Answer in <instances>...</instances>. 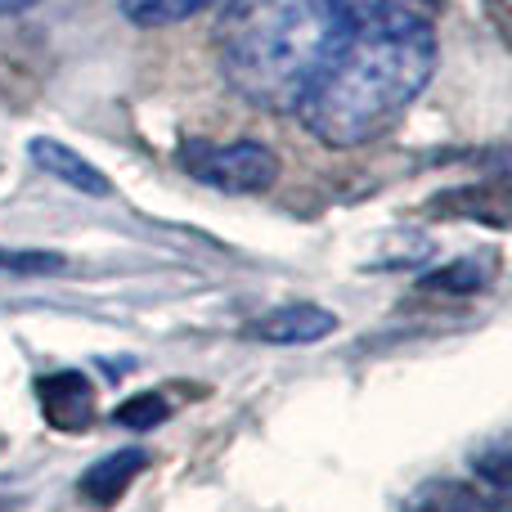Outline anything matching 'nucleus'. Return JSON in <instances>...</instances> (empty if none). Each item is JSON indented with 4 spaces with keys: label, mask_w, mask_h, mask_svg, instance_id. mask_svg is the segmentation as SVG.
<instances>
[{
    "label": "nucleus",
    "mask_w": 512,
    "mask_h": 512,
    "mask_svg": "<svg viewBox=\"0 0 512 512\" xmlns=\"http://www.w3.org/2000/svg\"><path fill=\"white\" fill-rule=\"evenodd\" d=\"M432 72L436 32L405 0L346 18L342 36L297 99L301 126L328 149L373 144L409 113Z\"/></svg>",
    "instance_id": "obj_1"
},
{
    "label": "nucleus",
    "mask_w": 512,
    "mask_h": 512,
    "mask_svg": "<svg viewBox=\"0 0 512 512\" xmlns=\"http://www.w3.org/2000/svg\"><path fill=\"white\" fill-rule=\"evenodd\" d=\"M342 27L337 0H225L212 36L216 63L252 108L292 113Z\"/></svg>",
    "instance_id": "obj_2"
},
{
    "label": "nucleus",
    "mask_w": 512,
    "mask_h": 512,
    "mask_svg": "<svg viewBox=\"0 0 512 512\" xmlns=\"http://www.w3.org/2000/svg\"><path fill=\"white\" fill-rule=\"evenodd\" d=\"M180 167L189 180L216 189V194H265L279 180V158L256 140H185Z\"/></svg>",
    "instance_id": "obj_3"
},
{
    "label": "nucleus",
    "mask_w": 512,
    "mask_h": 512,
    "mask_svg": "<svg viewBox=\"0 0 512 512\" xmlns=\"http://www.w3.org/2000/svg\"><path fill=\"white\" fill-rule=\"evenodd\" d=\"M36 405L54 432H86L95 423V382L77 369L41 373L36 378Z\"/></svg>",
    "instance_id": "obj_4"
},
{
    "label": "nucleus",
    "mask_w": 512,
    "mask_h": 512,
    "mask_svg": "<svg viewBox=\"0 0 512 512\" xmlns=\"http://www.w3.org/2000/svg\"><path fill=\"white\" fill-rule=\"evenodd\" d=\"M328 333H337V315L315 301H292V306H274L270 315L252 319L248 337L261 346H310L324 342Z\"/></svg>",
    "instance_id": "obj_5"
},
{
    "label": "nucleus",
    "mask_w": 512,
    "mask_h": 512,
    "mask_svg": "<svg viewBox=\"0 0 512 512\" xmlns=\"http://www.w3.org/2000/svg\"><path fill=\"white\" fill-rule=\"evenodd\" d=\"M27 153H32V162L45 171V176H54L59 185L77 189L81 198H108V194H113V180H108L95 162L81 158L77 149H68V144L41 140V135H36V140L27 144Z\"/></svg>",
    "instance_id": "obj_6"
},
{
    "label": "nucleus",
    "mask_w": 512,
    "mask_h": 512,
    "mask_svg": "<svg viewBox=\"0 0 512 512\" xmlns=\"http://www.w3.org/2000/svg\"><path fill=\"white\" fill-rule=\"evenodd\" d=\"M149 468V454L144 450H113V454H104L99 463H90L86 472H81V481H77V490H81V499L86 504H95V508H113L117 499L126 495V486H131L140 472Z\"/></svg>",
    "instance_id": "obj_7"
},
{
    "label": "nucleus",
    "mask_w": 512,
    "mask_h": 512,
    "mask_svg": "<svg viewBox=\"0 0 512 512\" xmlns=\"http://www.w3.org/2000/svg\"><path fill=\"white\" fill-rule=\"evenodd\" d=\"M122 18L135 27H176L185 18H198L203 9H212L216 0H117Z\"/></svg>",
    "instance_id": "obj_8"
},
{
    "label": "nucleus",
    "mask_w": 512,
    "mask_h": 512,
    "mask_svg": "<svg viewBox=\"0 0 512 512\" xmlns=\"http://www.w3.org/2000/svg\"><path fill=\"white\" fill-rule=\"evenodd\" d=\"M409 512H486L481 508V495L459 481H432L423 486L414 499H409Z\"/></svg>",
    "instance_id": "obj_9"
},
{
    "label": "nucleus",
    "mask_w": 512,
    "mask_h": 512,
    "mask_svg": "<svg viewBox=\"0 0 512 512\" xmlns=\"http://www.w3.org/2000/svg\"><path fill=\"white\" fill-rule=\"evenodd\" d=\"M167 414H171L167 400L153 396V391H140V396L122 400V405L113 409V423L117 427H131V432H149V427L167 423Z\"/></svg>",
    "instance_id": "obj_10"
},
{
    "label": "nucleus",
    "mask_w": 512,
    "mask_h": 512,
    "mask_svg": "<svg viewBox=\"0 0 512 512\" xmlns=\"http://www.w3.org/2000/svg\"><path fill=\"white\" fill-rule=\"evenodd\" d=\"M486 283H490V270H481L477 256H468V261H454V265H445V270L427 274L423 288L427 292H477V288H486Z\"/></svg>",
    "instance_id": "obj_11"
},
{
    "label": "nucleus",
    "mask_w": 512,
    "mask_h": 512,
    "mask_svg": "<svg viewBox=\"0 0 512 512\" xmlns=\"http://www.w3.org/2000/svg\"><path fill=\"white\" fill-rule=\"evenodd\" d=\"M63 256L59 252H18V248H0V274H63Z\"/></svg>",
    "instance_id": "obj_12"
},
{
    "label": "nucleus",
    "mask_w": 512,
    "mask_h": 512,
    "mask_svg": "<svg viewBox=\"0 0 512 512\" xmlns=\"http://www.w3.org/2000/svg\"><path fill=\"white\" fill-rule=\"evenodd\" d=\"M472 468H477V477L486 481L490 490H508V441H495V445H486V450H477Z\"/></svg>",
    "instance_id": "obj_13"
},
{
    "label": "nucleus",
    "mask_w": 512,
    "mask_h": 512,
    "mask_svg": "<svg viewBox=\"0 0 512 512\" xmlns=\"http://www.w3.org/2000/svg\"><path fill=\"white\" fill-rule=\"evenodd\" d=\"M382 5H391V0H337V9H342L346 18H360V14H369V9H382Z\"/></svg>",
    "instance_id": "obj_14"
},
{
    "label": "nucleus",
    "mask_w": 512,
    "mask_h": 512,
    "mask_svg": "<svg viewBox=\"0 0 512 512\" xmlns=\"http://www.w3.org/2000/svg\"><path fill=\"white\" fill-rule=\"evenodd\" d=\"M32 5H41V0H0V14H23Z\"/></svg>",
    "instance_id": "obj_15"
}]
</instances>
